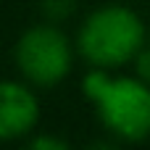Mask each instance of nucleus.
<instances>
[{
    "label": "nucleus",
    "mask_w": 150,
    "mask_h": 150,
    "mask_svg": "<svg viewBox=\"0 0 150 150\" xmlns=\"http://www.w3.org/2000/svg\"><path fill=\"white\" fill-rule=\"evenodd\" d=\"M82 92L116 140L142 142L150 137V82L142 76H113L111 69L92 66L82 79Z\"/></svg>",
    "instance_id": "1"
},
{
    "label": "nucleus",
    "mask_w": 150,
    "mask_h": 150,
    "mask_svg": "<svg viewBox=\"0 0 150 150\" xmlns=\"http://www.w3.org/2000/svg\"><path fill=\"white\" fill-rule=\"evenodd\" d=\"M148 42V26L142 16L127 5L95 8L76 32V50L90 66L119 69L134 63Z\"/></svg>",
    "instance_id": "2"
},
{
    "label": "nucleus",
    "mask_w": 150,
    "mask_h": 150,
    "mask_svg": "<svg viewBox=\"0 0 150 150\" xmlns=\"http://www.w3.org/2000/svg\"><path fill=\"white\" fill-rule=\"evenodd\" d=\"M13 61L24 82L37 90H50L71 74L74 45L55 24H34L16 40Z\"/></svg>",
    "instance_id": "3"
},
{
    "label": "nucleus",
    "mask_w": 150,
    "mask_h": 150,
    "mask_svg": "<svg viewBox=\"0 0 150 150\" xmlns=\"http://www.w3.org/2000/svg\"><path fill=\"white\" fill-rule=\"evenodd\" d=\"M40 124V100L29 82L0 79V142L29 137Z\"/></svg>",
    "instance_id": "4"
},
{
    "label": "nucleus",
    "mask_w": 150,
    "mask_h": 150,
    "mask_svg": "<svg viewBox=\"0 0 150 150\" xmlns=\"http://www.w3.org/2000/svg\"><path fill=\"white\" fill-rule=\"evenodd\" d=\"M40 5H42V13L50 21H63L74 13L76 0H40Z\"/></svg>",
    "instance_id": "5"
},
{
    "label": "nucleus",
    "mask_w": 150,
    "mask_h": 150,
    "mask_svg": "<svg viewBox=\"0 0 150 150\" xmlns=\"http://www.w3.org/2000/svg\"><path fill=\"white\" fill-rule=\"evenodd\" d=\"M29 148H34V150H66L69 142L55 137V134H37V137L29 140Z\"/></svg>",
    "instance_id": "6"
},
{
    "label": "nucleus",
    "mask_w": 150,
    "mask_h": 150,
    "mask_svg": "<svg viewBox=\"0 0 150 150\" xmlns=\"http://www.w3.org/2000/svg\"><path fill=\"white\" fill-rule=\"evenodd\" d=\"M134 74L142 76L145 82H150V34H148V42L145 47L140 50V55L134 58Z\"/></svg>",
    "instance_id": "7"
}]
</instances>
